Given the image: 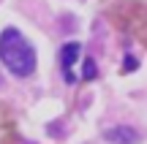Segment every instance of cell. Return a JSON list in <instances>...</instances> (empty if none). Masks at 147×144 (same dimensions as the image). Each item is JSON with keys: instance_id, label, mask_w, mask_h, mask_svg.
Segmentation results:
<instances>
[{"instance_id": "6da1fadb", "label": "cell", "mask_w": 147, "mask_h": 144, "mask_svg": "<svg viewBox=\"0 0 147 144\" xmlns=\"http://www.w3.org/2000/svg\"><path fill=\"white\" fill-rule=\"evenodd\" d=\"M0 60L14 76H30L36 71V49L16 27L0 33Z\"/></svg>"}, {"instance_id": "7a4b0ae2", "label": "cell", "mask_w": 147, "mask_h": 144, "mask_svg": "<svg viewBox=\"0 0 147 144\" xmlns=\"http://www.w3.org/2000/svg\"><path fill=\"white\" fill-rule=\"evenodd\" d=\"M109 16L123 33L134 35L147 46V0H120L109 11Z\"/></svg>"}, {"instance_id": "3957f363", "label": "cell", "mask_w": 147, "mask_h": 144, "mask_svg": "<svg viewBox=\"0 0 147 144\" xmlns=\"http://www.w3.org/2000/svg\"><path fill=\"white\" fill-rule=\"evenodd\" d=\"M79 52H82V46H79V44H65L63 52H60V65H63L65 82H76V76H74V63H76Z\"/></svg>"}, {"instance_id": "277c9868", "label": "cell", "mask_w": 147, "mask_h": 144, "mask_svg": "<svg viewBox=\"0 0 147 144\" xmlns=\"http://www.w3.org/2000/svg\"><path fill=\"white\" fill-rule=\"evenodd\" d=\"M11 141H14V117H11V109L0 103V144H11Z\"/></svg>"}, {"instance_id": "5b68a950", "label": "cell", "mask_w": 147, "mask_h": 144, "mask_svg": "<svg viewBox=\"0 0 147 144\" xmlns=\"http://www.w3.org/2000/svg\"><path fill=\"white\" fill-rule=\"evenodd\" d=\"M106 139L109 141H115V144H136V131L134 128H112V131H106Z\"/></svg>"}, {"instance_id": "8992f818", "label": "cell", "mask_w": 147, "mask_h": 144, "mask_svg": "<svg viewBox=\"0 0 147 144\" xmlns=\"http://www.w3.org/2000/svg\"><path fill=\"white\" fill-rule=\"evenodd\" d=\"M93 76H95V63L87 60V63H84V79H93Z\"/></svg>"}, {"instance_id": "52a82bcc", "label": "cell", "mask_w": 147, "mask_h": 144, "mask_svg": "<svg viewBox=\"0 0 147 144\" xmlns=\"http://www.w3.org/2000/svg\"><path fill=\"white\" fill-rule=\"evenodd\" d=\"M131 68H136V60L128 54V57H125V65H123V71H131Z\"/></svg>"}]
</instances>
